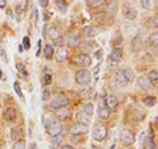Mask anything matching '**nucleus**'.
Segmentation results:
<instances>
[{
	"instance_id": "1",
	"label": "nucleus",
	"mask_w": 158,
	"mask_h": 149,
	"mask_svg": "<svg viewBox=\"0 0 158 149\" xmlns=\"http://www.w3.org/2000/svg\"><path fill=\"white\" fill-rule=\"evenodd\" d=\"M46 132L49 136L58 137L62 133V124L58 120H49L46 124Z\"/></svg>"
},
{
	"instance_id": "2",
	"label": "nucleus",
	"mask_w": 158,
	"mask_h": 149,
	"mask_svg": "<svg viewBox=\"0 0 158 149\" xmlns=\"http://www.w3.org/2000/svg\"><path fill=\"white\" fill-rule=\"evenodd\" d=\"M67 104H69V99L63 94H56L50 102V107L54 108V110H58V108L66 107Z\"/></svg>"
},
{
	"instance_id": "3",
	"label": "nucleus",
	"mask_w": 158,
	"mask_h": 149,
	"mask_svg": "<svg viewBox=\"0 0 158 149\" xmlns=\"http://www.w3.org/2000/svg\"><path fill=\"white\" fill-rule=\"evenodd\" d=\"M107 135H108L107 128L104 126H102V124L95 126V128H94V131H92V137L95 138L96 141H103L107 137Z\"/></svg>"
},
{
	"instance_id": "4",
	"label": "nucleus",
	"mask_w": 158,
	"mask_h": 149,
	"mask_svg": "<svg viewBox=\"0 0 158 149\" xmlns=\"http://www.w3.org/2000/svg\"><path fill=\"white\" fill-rule=\"evenodd\" d=\"M75 81L78 84L81 86H85V84H88L91 81V74L90 71L87 70H79L77 74H75Z\"/></svg>"
},
{
	"instance_id": "5",
	"label": "nucleus",
	"mask_w": 158,
	"mask_h": 149,
	"mask_svg": "<svg viewBox=\"0 0 158 149\" xmlns=\"http://www.w3.org/2000/svg\"><path fill=\"white\" fill-rule=\"evenodd\" d=\"M48 33H49V37H50L54 44H57V45H62V33L59 31L58 27H50L48 29Z\"/></svg>"
},
{
	"instance_id": "6",
	"label": "nucleus",
	"mask_w": 158,
	"mask_h": 149,
	"mask_svg": "<svg viewBox=\"0 0 158 149\" xmlns=\"http://www.w3.org/2000/svg\"><path fill=\"white\" fill-rule=\"evenodd\" d=\"M74 63L81 67H88V66H91L92 59L90 56H87V54H79V56L74 58Z\"/></svg>"
},
{
	"instance_id": "7",
	"label": "nucleus",
	"mask_w": 158,
	"mask_h": 149,
	"mask_svg": "<svg viewBox=\"0 0 158 149\" xmlns=\"http://www.w3.org/2000/svg\"><path fill=\"white\" fill-rule=\"evenodd\" d=\"M120 141L124 147H131L133 143H135V136L129 130H124L120 135Z\"/></svg>"
},
{
	"instance_id": "8",
	"label": "nucleus",
	"mask_w": 158,
	"mask_h": 149,
	"mask_svg": "<svg viewBox=\"0 0 158 149\" xmlns=\"http://www.w3.org/2000/svg\"><path fill=\"white\" fill-rule=\"evenodd\" d=\"M128 83H129V81H128L124 70H118L115 74V84L117 87H125Z\"/></svg>"
},
{
	"instance_id": "9",
	"label": "nucleus",
	"mask_w": 158,
	"mask_h": 149,
	"mask_svg": "<svg viewBox=\"0 0 158 149\" xmlns=\"http://www.w3.org/2000/svg\"><path fill=\"white\" fill-rule=\"evenodd\" d=\"M88 132V126L83 123H77L70 128V133L71 135H83V133Z\"/></svg>"
},
{
	"instance_id": "10",
	"label": "nucleus",
	"mask_w": 158,
	"mask_h": 149,
	"mask_svg": "<svg viewBox=\"0 0 158 149\" xmlns=\"http://www.w3.org/2000/svg\"><path fill=\"white\" fill-rule=\"evenodd\" d=\"M123 15L128 20H135L137 17V11H136V8H133L129 4H124L123 6Z\"/></svg>"
},
{
	"instance_id": "11",
	"label": "nucleus",
	"mask_w": 158,
	"mask_h": 149,
	"mask_svg": "<svg viewBox=\"0 0 158 149\" xmlns=\"http://www.w3.org/2000/svg\"><path fill=\"white\" fill-rule=\"evenodd\" d=\"M103 103H104V106L108 108V110H113V108H116L117 107V104H118V100H117V98L115 95H112V94H110V95H107L104 98V100H103Z\"/></svg>"
},
{
	"instance_id": "12",
	"label": "nucleus",
	"mask_w": 158,
	"mask_h": 149,
	"mask_svg": "<svg viewBox=\"0 0 158 149\" xmlns=\"http://www.w3.org/2000/svg\"><path fill=\"white\" fill-rule=\"evenodd\" d=\"M98 115L102 120H108L110 119V115H111V111L104 106L103 102H99V106H98Z\"/></svg>"
},
{
	"instance_id": "13",
	"label": "nucleus",
	"mask_w": 158,
	"mask_h": 149,
	"mask_svg": "<svg viewBox=\"0 0 158 149\" xmlns=\"http://www.w3.org/2000/svg\"><path fill=\"white\" fill-rule=\"evenodd\" d=\"M121 58H123V49L121 48L112 49L111 54L108 56V59H110L111 62H118V61H121Z\"/></svg>"
},
{
	"instance_id": "14",
	"label": "nucleus",
	"mask_w": 158,
	"mask_h": 149,
	"mask_svg": "<svg viewBox=\"0 0 158 149\" xmlns=\"http://www.w3.org/2000/svg\"><path fill=\"white\" fill-rule=\"evenodd\" d=\"M56 116L59 119V120H67V119L71 116V111L69 110L67 107L58 108V110L56 111Z\"/></svg>"
},
{
	"instance_id": "15",
	"label": "nucleus",
	"mask_w": 158,
	"mask_h": 149,
	"mask_svg": "<svg viewBox=\"0 0 158 149\" xmlns=\"http://www.w3.org/2000/svg\"><path fill=\"white\" fill-rule=\"evenodd\" d=\"M17 119V111L15 110L13 107H8L6 111H4V120L7 121H15Z\"/></svg>"
},
{
	"instance_id": "16",
	"label": "nucleus",
	"mask_w": 158,
	"mask_h": 149,
	"mask_svg": "<svg viewBox=\"0 0 158 149\" xmlns=\"http://www.w3.org/2000/svg\"><path fill=\"white\" fill-rule=\"evenodd\" d=\"M67 45L71 48H77L81 45V38H79L77 33H71L67 36Z\"/></svg>"
},
{
	"instance_id": "17",
	"label": "nucleus",
	"mask_w": 158,
	"mask_h": 149,
	"mask_svg": "<svg viewBox=\"0 0 158 149\" xmlns=\"http://www.w3.org/2000/svg\"><path fill=\"white\" fill-rule=\"evenodd\" d=\"M137 84L142 90H150L152 88V82L148 79V77H140L137 79Z\"/></svg>"
},
{
	"instance_id": "18",
	"label": "nucleus",
	"mask_w": 158,
	"mask_h": 149,
	"mask_svg": "<svg viewBox=\"0 0 158 149\" xmlns=\"http://www.w3.org/2000/svg\"><path fill=\"white\" fill-rule=\"evenodd\" d=\"M142 46H144V41H142V38L141 37H135L133 38V41H132V50L133 52H141L142 50Z\"/></svg>"
},
{
	"instance_id": "19",
	"label": "nucleus",
	"mask_w": 158,
	"mask_h": 149,
	"mask_svg": "<svg viewBox=\"0 0 158 149\" xmlns=\"http://www.w3.org/2000/svg\"><path fill=\"white\" fill-rule=\"evenodd\" d=\"M98 33H99V31H98L95 27H92V25H88V27H85V28H83V34H85L86 37H88V38L95 37Z\"/></svg>"
},
{
	"instance_id": "20",
	"label": "nucleus",
	"mask_w": 158,
	"mask_h": 149,
	"mask_svg": "<svg viewBox=\"0 0 158 149\" xmlns=\"http://www.w3.org/2000/svg\"><path fill=\"white\" fill-rule=\"evenodd\" d=\"M56 7L58 8V11L61 13H66L69 4H67L66 0H56Z\"/></svg>"
},
{
	"instance_id": "21",
	"label": "nucleus",
	"mask_w": 158,
	"mask_h": 149,
	"mask_svg": "<svg viewBox=\"0 0 158 149\" xmlns=\"http://www.w3.org/2000/svg\"><path fill=\"white\" fill-rule=\"evenodd\" d=\"M142 103H144L146 107H153V106H154V104L157 103V98H156V96H153V95L145 96L144 99H142Z\"/></svg>"
},
{
	"instance_id": "22",
	"label": "nucleus",
	"mask_w": 158,
	"mask_h": 149,
	"mask_svg": "<svg viewBox=\"0 0 158 149\" xmlns=\"http://www.w3.org/2000/svg\"><path fill=\"white\" fill-rule=\"evenodd\" d=\"M54 54V50H53V46L50 44H46L45 46H44V56H45L46 59H50Z\"/></svg>"
},
{
	"instance_id": "23",
	"label": "nucleus",
	"mask_w": 158,
	"mask_h": 149,
	"mask_svg": "<svg viewBox=\"0 0 158 149\" xmlns=\"http://www.w3.org/2000/svg\"><path fill=\"white\" fill-rule=\"evenodd\" d=\"M90 117L91 116H88L87 113H85V112H78L77 113V119H78V123H83V124H87L88 121H90Z\"/></svg>"
},
{
	"instance_id": "24",
	"label": "nucleus",
	"mask_w": 158,
	"mask_h": 149,
	"mask_svg": "<svg viewBox=\"0 0 158 149\" xmlns=\"http://www.w3.org/2000/svg\"><path fill=\"white\" fill-rule=\"evenodd\" d=\"M86 2L90 8H98V7L103 6V4L106 3V0H86Z\"/></svg>"
},
{
	"instance_id": "25",
	"label": "nucleus",
	"mask_w": 158,
	"mask_h": 149,
	"mask_svg": "<svg viewBox=\"0 0 158 149\" xmlns=\"http://www.w3.org/2000/svg\"><path fill=\"white\" fill-rule=\"evenodd\" d=\"M57 61L58 62H63V61H65V59L67 58V50H66V49H63V48H61V49H59V50H58V53H57Z\"/></svg>"
},
{
	"instance_id": "26",
	"label": "nucleus",
	"mask_w": 158,
	"mask_h": 149,
	"mask_svg": "<svg viewBox=\"0 0 158 149\" xmlns=\"http://www.w3.org/2000/svg\"><path fill=\"white\" fill-rule=\"evenodd\" d=\"M11 137L13 138L15 141H17L21 138V130L20 128H12V131H11Z\"/></svg>"
},
{
	"instance_id": "27",
	"label": "nucleus",
	"mask_w": 158,
	"mask_h": 149,
	"mask_svg": "<svg viewBox=\"0 0 158 149\" xmlns=\"http://www.w3.org/2000/svg\"><path fill=\"white\" fill-rule=\"evenodd\" d=\"M157 42H158V32H153L150 34V38H149V45L150 46H157Z\"/></svg>"
},
{
	"instance_id": "28",
	"label": "nucleus",
	"mask_w": 158,
	"mask_h": 149,
	"mask_svg": "<svg viewBox=\"0 0 158 149\" xmlns=\"http://www.w3.org/2000/svg\"><path fill=\"white\" fill-rule=\"evenodd\" d=\"M83 112L87 113L88 116H92V113H94V104L92 103L85 104V107H83Z\"/></svg>"
},
{
	"instance_id": "29",
	"label": "nucleus",
	"mask_w": 158,
	"mask_h": 149,
	"mask_svg": "<svg viewBox=\"0 0 158 149\" xmlns=\"http://www.w3.org/2000/svg\"><path fill=\"white\" fill-rule=\"evenodd\" d=\"M148 79H149L152 83H157V81H158V71L156 70V69H153V70L149 73V77H148Z\"/></svg>"
},
{
	"instance_id": "30",
	"label": "nucleus",
	"mask_w": 158,
	"mask_h": 149,
	"mask_svg": "<svg viewBox=\"0 0 158 149\" xmlns=\"http://www.w3.org/2000/svg\"><path fill=\"white\" fill-rule=\"evenodd\" d=\"M52 81H53V77H52L50 73H45V74H44V77H42V83L45 84V86H49V84L52 83Z\"/></svg>"
},
{
	"instance_id": "31",
	"label": "nucleus",
	"mask_w": 158,
	"mask_h": 149,
	"mask_svg": "<svg viewBox=\"0 0 158 149\" xmlns=\"http://www.w3.org/2000/svg\"><path fill=\"white\" fill-rule=\"evenodd\" d=\"M13 88H15V91H16L17 96H19L20 99H24V96H23V91H21V87H20L19 82H15V83H13Z\"/></svg>"
},
{
	"instance_id": "32",
	"label": "nucleus",
	"mask_w": 158,
	"mask_h": 149,
	"mask_svg": "<svg viewBox=\"0 0 158 149\" xmlns=\"http://www.w3.org/2000/svg\"><path fill=\"white\" fill-rule=\"evenodd\" d=\"M124 70V73H125V75H127V78H128V81L129 82H132L133 81V78H135V74H133V71H132V69H129V67H127V69H123Z\"/></svg>"
},
{
	"instance_id": "33",
	"label": "nucleus",
	"mask_w": 158,
	"mask_h": 149,
	"mask_svg": "<svg viewBox=\"0 0 158 149\" xmlns=\"http://www.w3.org/2000/svg\"><path fill=\"white\" fill-rule=\"evenodd\" d=\"M145 144H146V149H157L156 143L152 140V137H148L146 141H145Z\"/></svg>"
},
{
	"instance_id": "34",
	"label": "nucleus",
	"mask_w": 158,
	"mask_h": 149,
	"mask_svg": "<svg viewBox=\"0 0 158 149\" xmlns=\"http://www.w3.org/2000/svg\"><path fill=\"white\" fill-rule=\"evenodd\" d=\"M23 48L25 49V50H29V49H31V38L28 36H25L23 38Z\"/></svg>"
},
{
	"instance_id": "35",
	"label": "nucleus",
	"mask_w": 158,
	"mask_h": 149,
	"mask_svg": "<svg viewBox=\"0 0 158 149\" xmlns=\"http://www.w3.org/2000/svg\"><path fill=\"white\" fill-rule=\"evenodd\" d=\"M13 149H25V141H24V140H17V141H15Z\"/></svg>"
},
{
	"instance_id": "36",
	"label": "nucleus",
	"mask_w": 158,
	"mask_h": 149,
	"mask_svg": "<svg viewBox=\"0 0 158 149\" xmlns=\"http://www.w3.org/2000/svg\"><path fill=\"white\" fill-rule=\"evenodd\" d=\"M50 98V91H49V88H42V92H41V99L44 102L45 100H48V99Z\"/></svg>"
},
{
	"instance_id": "37",
	"label": "nucleus",
	"mask_w": 158,
	"mask_h": 149,
	"mask_svg": "<svg viewBox=\"0 0 158 149\" xmlns=\"http://www.w3.org/2000/svg\"><path fill=\"white\" fill-rule=\"evenodd\" d=\"M62 138L59 137V138H54V141H53V144H52V149H61V144H58V141H61Z\"/></svg>"
},
{
	"instance_id": "38",
	"label": "nucleus",
	"mask_w": 158,
	"mask_h": 149,
	"mask_svg": "<svg viewBox=\"0 0 158 149\" xmlns=\"http://www.w3.org/2000/svg\"><path fill=\"white\" fill-rule=\"evenodd\" d=\"M16 69H17V71H19V73H21V74H27V70L24 69V65H23L21 62H17V63H16Z\"/></svg>"
},
{
	"instance_id": "39",
	"label": "nucleus",
	"mask_w": 158,
	"mask_h": 149,
	"mask_svg": "<svg viewBox=\"0 0 158 149\" xmlns=\"http://www.w3.org/2000/svg\"><path fill=\"white\" fill-rule=\"evenodd\" d=\"M141 7L144 9H149L150 8V2L149 0H141Z\"/></svg>"
},
{
	"instance_id": "40",
	"label": "nucleus",
	"mask_w": 158,
	"mask_h": 149,
	"mask_svg": "<svg viewBox=\"0 0 158 149\" xmlns=\"http://www.w3.org/2000/svg\"><path fill=\"white\" fill-rule=\"evenodd\" d=\"M116 7H117V4L115 0H112V6L111 4H108L107 6V11H116Z\"/></svg>"
},
{
	"instance_id": "41",
	"label": "nucleus",
	"mask_w": 158,
	"mask_h": 149,
	"mask_svg": "<svg viewBox=\"0 0 158 149\" xmlns=\"http://www.w3.org/2000/svg\"><path fill=\"white\" fill-rule=\"evenodd\" d=\"M157 21H158V16H157V15H154V17H152V20H150V24L153 27H157L158 25Z\"/></svg>"
},
{
	"instance_id": "42",
	"label": "nucleus",
	"mask_w": 158,
	"mask_h": 149,
	"mask_svg": "<svg viewBox=\"0 0 158 149\" xmlns=\"http://www.w3.org/2000/svg\"><path fill=\"white\" fill-rule=\"evenodd\" d=\"M38 2H40V6L44 8H46L49 6V0H38Z\"/></svg>"
},
{
	"instance_id": "43",
	"label": "nucleus",
	"mask_w": 158,
	"mask_h": 149,
	"mask_svg": "<svg viewBox=\"0 0 158 149\" xmlns=\"http://www.w3.org/2000/svg\"><path fill=\"white\" fill-rule=\"evenodd\" d=\"M41 54V41H38V45H37V50H36V56L38 57Z\"/></svg>"
},
{
	"instance_id": "44",
	"label": "nucleus",
	"mask_w": 158,
	"mask_h": 149,
	"mask_svg": "<svg viewBox=\"0 0 158 149\" xmlns=\"http://www.w3.org/2000/svg\"><path fill=\"white\" fill-rule=\"evenodd\" d=\"M2 57H3V59H4V61H6V63H7V62H8V57H7V53L4 52L3 49H2Z\"/></svg>"
},
{
	"instance_id": "45",
	"label": "nucleus",
	"mask_w": 158,
	"mask_h": 149,
	"mask_svg": "<svg viewBox=\"0 0 158 149\" xmlns=\"http://www.w3.org/2000/svg\"><path fill=\"white\" fill-rule=\"evenodd\" d=\"M7 7V0H0V8H6Z\"/></svg>"
},
{
	"instance_id": "46",
	"label": "nucleus",
	"mask_w": 158,
	"mask_h": 149,
	"mask_svg": "<svg viewBox=\"0 0 158 149\" xmlns=\"http://www.w3.org/2000/svg\"><path fill=\"white\" fill-rule=\"evenodd\" d=\"M99 61H102V50H99V52H96V56H95Z\"/></svg>"
},
{
	"instance_id": "47",
	"label": "nucleus",
	"mask_w": 158,
	"mask_h": 149,
	"mask_svg": "<svg viewBox=\"0 0 158 149\" xmlns=\"http://www.w3.org/2000/svg\"><path fill=\"white\" fill-rule=\"evenodd\" d=\"M61 149H74V148H73L71 145H62Z\"/></svg>"
},
{
	"instance_id": "48",
	"label": "nucleus",
	"mask_w": 158,
	"mask_h": 149,
	"mask_svg": "<svg viewBox=\"0 0 158 149\" xmlns=\"http://www.w3.org/2000/svg\"><path fill=\"white\" fill-rule=\"evenodd\" d=\"M3 78V71H2V69H0V79Z\"/></svg>"
}]
</instances>
